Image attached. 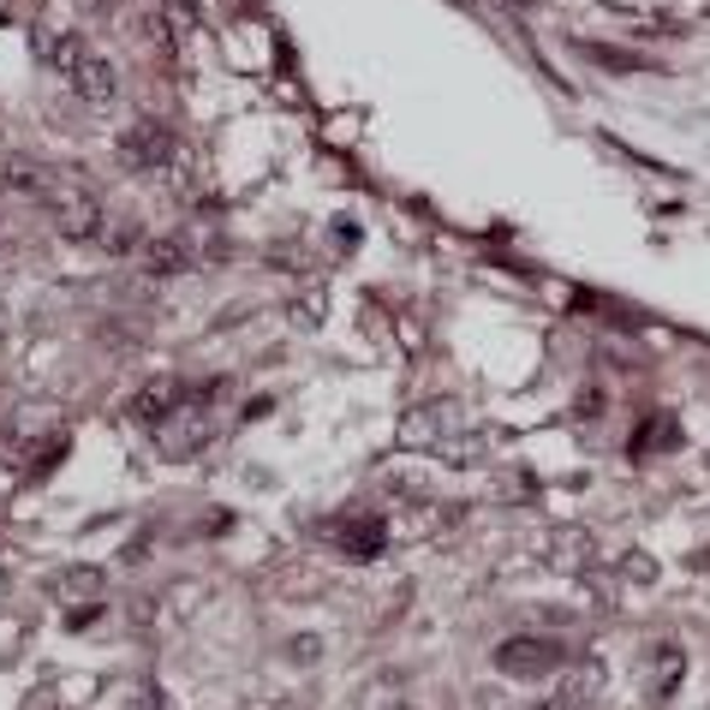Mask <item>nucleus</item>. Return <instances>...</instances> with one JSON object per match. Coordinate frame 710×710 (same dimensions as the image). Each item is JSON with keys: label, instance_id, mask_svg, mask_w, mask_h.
Returning a JSON list of instances; mask_svg holds the SVG:
<instances>
[{"label": "nucleus", "instance_id": "17", "mask_svg": "<svg viewBox=\"0 0 710 710\" xmlns=\"http://www.w3.org/2000/svg\"><path fill=\"white\" fill-rule=\"evenodd\" d=\"M389 710H412V704H389Z\"/></svg>", "mask_w": 710, "mask_h": 710}, {"label": "nucleus", "instance_id": "14", "mask_svg": "<svg viewBox=\"0 0 710 710\" xmlns=\"http://www.w3.org/2000/svg\"><path fill=\"white\" fill-rule=\"evenodd\" d=\"M680 431H675V418H645V431L633 436V454H657V448H675Z\"/></svg>", "mask_w": 710, "mask_h": 710}, {"label": "nucleus", "instance_id": "10", "mask_svg": "<svg viewBox=\"0 0 710 710\" xmlns=\"http://www.w3.org/2000/svg\"><path fill=\"white\" fill-rule=\"evenodd\" d=\"M680 675H687V650H680V645H657V650H650V687H645V699L650 704H669L675 687H680Z\"/></svg>", "mask_w": 710, "mask_h": 710}, {"label": "nucleus", "instance_id": "12", "mask_svg": "<svg viewBox=\"0 0 710 710\" xmlns=\"http://www.w3.org/2000/svg\"><path fill=\"white\" fill-rule=\"evenodd\" d=\"M102 568H72V573H61L54 580V597L61 603H72V610H96V597H102Z\"/></svg>", "mask_w": 710, "mask_h": 710}, {"label": "nucleus", "instance_id": "3", "mask_svg": "<svg viewBox=\"0 0 710 710\" xmlns=\"http://www.w3.org/2000/svg\"><path fill=\"white\" fill-rule=\"evenodd\" d=\"M42 203H49L54 233H61V240H72V245H91L96 233H102V221H108V210H102V191H96L91 180H78V173H61Z\"/></svg>", "mask_w": 710, "mask_h": 710}, {"label": "nucleus", "instance_id": "1", "mask_svg": "<svg viewBox=\"0 0 710 710\" xmlns=\"http://www.w3.org/2000/svg\"><path fill=\"white\" fill-rule=\"evenodd\" d=\"M42 61L61 72L84 102H96V108H108V102L120 96V66H114L108 54H96V42H84L78 31H54L42 42Z\"/></svg>", "mask_w": 710, "mask_h": 710}, {"label": "nucleus", "instance_id": "9", "mask_svg": "<svg viewBox=\"0 0 710 710\" xmlns=\"http://www.w3.org/2000/svg\"><path fill=\"white\" fill-rule=\"evenodd\" d=\"M335 543L347 555H377L382 543H389V520H382V513H347V520L335 526Z\"/></svg>", "mask_w": 710, "mask_h": 710}, {"label": "nucleus", "instance_id": "8", "mask_svg": "<svg viewBox=\"0 0 710 710\" xmlns=\"http://www.w3.org/2000/svg\"><path fill=\"white\" fill-rule=\"evenodd\" d=\"M61 168H49L42 156H0V191L7 198H49Z\"/></svg>", "mask_w": 710, "mask_h": 710}, {"label": "nucleus", "instance_id": "7", "mask_svg": "<svg viewBox=\"0 0 710 710\" xmlns=\"http://www.w3.org/2000/svg\"><path fill=\"white\" fill-rule=\"evenodd\" d=\"M186 401H191V389H186L180 377H150L138 394H131V418H138V424H150V431H156V424H168V418H173V412H180Z\"/></svg>", "mask_w": 710, "mask_h": 710}, {"label": "nucleus", "instance_id": "11", "mask_svg": "<svg viewBox=\"0 0 710 710\" xmlns=\"http://www.w3.org/2000/svg\"><path fill=\"white\" fill-rule=\"evenodd\" d=\"M597 692H603V663H573V669H568V680H561V692H555V699L561 704H568V710H585L591 699H597Z\"/></svg>", "mask_w": 710, "mask_h": 710}, {"label": "nucleus", "instance_id": "15", "mask_svg": "<svg viewBox=\"0 0 710 710\" xmlns=\"http://www.w3.org/2000/svg\"><path fill=\"white\" fill-rule=\"evenodd\" d=\"M603 412H610V389H603V382H585V389L573 394V418H580V424H597Z\"/></svg>", "mask_w": 710, "mask_h": 710}, {"label": "nucleus", "instance_id": "18", "mask_svg": "<svg viewBox=\"0 0 710 710\" xmlns=\"http://www.w3.org/2000/svg\"><path fill=\"white\" fill-rule=\"evenodd\" d=\"M0 233H7V221H0Z\"/></svg>", "mask_w": 710, "mask_h": 710}, {"label": "nucleus", "instance_id": "16", "mask_svg": "<svg viewBox=\"0 0 710 710\" xmlns=\"http://www.w3.org/2000/svg\"><path fill=\"white\" fill-rule=\"evenodd\" d=\"M531 710H568V704H561V699H543V704H531Z\"/></svg>", "mask_w": 710, "mask_h": 710}, {"label": "nucleus", "instance_id": "2", "mask_svg": "<svg viewBox=\"0 0 710 710\" xmlns=\"http://www.w3.org/2000/svg\"><path fill=\"white\" fill-rule=\"evenodd\" d=\"M227 394V382H210V389H191V401L173 412L168 424H156V448L168 454V460H191V454H203L215 442V401Z\"/></svg>", "mask_w": 710, "mask_h": 710}, {"label": "nucleus", "instance_id": "13", "mask_svg": "<svg viewBox=\"0 0 710 710\" xmlns=\"http://www.w3.org/2000/svg\"><path fill=\"white\" fill-rule=\"evenodd\" d=\"M144 240H150V233H144L138 221H126V215H108V221H102V233H96V245L108 251V257H138Z\"/></svg>", "mask_w": 710, "mask_h": 710}, {"label": "nucleus", "instance_id": "6", "mask_svg": "<svg viewBox=\"0 0 710 710\" xmlns=\"http://www.w3.org/2000/svg\"><path fill=\"white\" fill-rule=\"evenodd\" d=\"M191 263H198V240H191V233H150L138 251V269L150 280H173V275H186Z\"/></svg>", "mask_w": 710, "mask_h": 710}, {"label": "nucleus", "instance_id": "4", "mask_svg": "<svg viewBox=\"0 0 710 710\" xmlns=\"http://www.w3.org/2000/svg\"><path fill=\"white\" fill-rule=\"evenodd\" d=\"M490 663L508 680H543V675H555L561 663H573V657H568L561 639H550V633H520V639H501Z\"/></svg>", "mask_w": 710, "mask_h": 710}, {"label": "nucleus", "instance_id": "5", "mask_svg": "<svg viewBox=\"0 0 710 710\" xmlns=\"http://www.w3.org/2000/svg\"><path fill=\"white\" fill-rule=\"evenodd\" d=\"M173 131L161 126V120H131L120 138H114V156H120V168L126 173H156V168H168L173 161Z\"/></svg>", "mask_w": 710, "mask_h": 710}]
</instances>
